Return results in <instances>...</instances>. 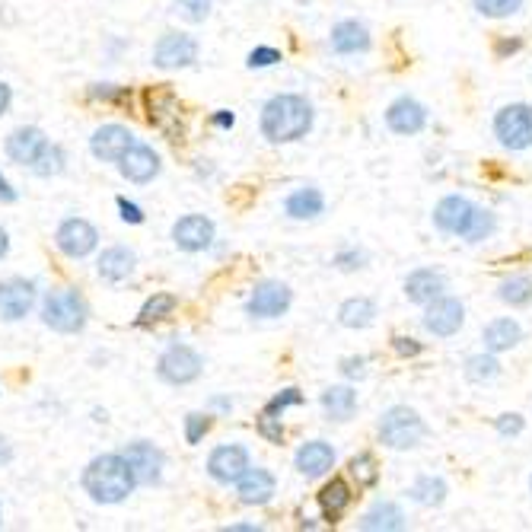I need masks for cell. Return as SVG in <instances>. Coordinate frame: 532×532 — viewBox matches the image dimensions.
<instances>
[{"mask_svg":"<svg viewBox=\"0 0 532 532\" xmlns=\"http://www.w3.org/2000/svg\"><path fill=\"white\" fill-rule=\"evenodd\" d=\"M137 478L122 453L96 456L87 472H83V491H87L96 504H122L134 491Z\"/></svg>","mask_w":532,"mask_h":532,"instance_id":"7a4b0ae2","label":"cell"},{"mask_svg":"<svg viewBox=\"0 0 532 532\" xmlns=\"http://www.w3.org/2000/svg\"><path fill=\"white\" fill-rule=\"evenodd\" d=\"M36 306V284L23 278H10L0 284V319L16 322Z\"/></svg>","mask_w":532,"mask_h":532,"instance_id":"e0dca14e","label":"cell"},{"mask_svg":"<svg viewBox=\"0 0 532 532\" xmlns=\"http://www.w3.org/2000/svg\"><path fill=\"white\" fill-rule=\"evenodd\" d=\"M93 99H102V102H118L128 96V87H112V83H102V87H93L90 90Z\"/></svg>","mask_w":532,"mask_h":532,"instance_id":"c3c4849f","label":"cell"},{"mask_svg":"<svg viewBox=\"0 0 532 532\" xmlns=\"http://www.w3.org/2000/svg\"><path fill=\"white\" fill-rule=\"evenodd\" d=\"M211 415H201V411H195V415H188L185 418V440L188 443H201L204 440V434L211 431Z\"/></svg>","mask_w":532,"mask_h":532,"instance_id":"7bdbcfd3","label":"cell"},{"mask_svg":"<svg viewBox=\"0 0 532 532\" xmlns=\"http://www.w3.org/2000/svg\"><path fill=\"white\" fill-rule=\"evenodd\" d=\"M7 249H10V239H7L4 230H0V259H4V255H7Z\"/></svg>","mask_w":532,"mask_h":532,"instance_id":"6f0895ef","label":"cell"},{"mask_svg":"<svg viewBox=\"0 0 532 532\" xmlns=\"http://www.w3.org/2000/svg\"><path fill=\"white\" fill-rule=\"evenodd\" d=\"M376 434H380V443L389 446V450H415V446H421V440L427 437V424L415 408L392 405L380 415Z\"/></svg>","mask_w":532,"mask_h":532,"instance_id":"3957f363","label":"cell"},{"mask_svg":"<svg viewBox=\"0 0 532 532\" xmlns=\"http://www.w3.org/2000/svg\"><path fill=\"white\" fill-rule=\"evenodd\" d=\"M122 456L128 459V466H131L134 478H137V482H141V485H157L160 478H163L166 456H163L153 443L137 440V443L128 446V450H125Z\"/></svg>","mask_w":532,"mask_h":532,"instance_id":"9a60e30c","label":"cell"},{"mask_svg":"<svg viewBox=\"0 0 532 532\" xmlns=\"http://www.w3.org/2000/svg\"><path fill=\"white\" fill-rule=\"evenodd\" d=\"M300 4H306V0H300Z\"/></svg>","mask_w":532,"mask_h":532,"instance_id":"91938a15","label":"cell"},{"mask_svg":"<svg viewBox=\"0 0 532 532\" xmlns=\"http://www.w3.org/2000/svg\"><path fill=\"white\" fill-rule=\"evenodd\" d=\"M520 341H523V325L517 319H510V316H497L482 329V345L491 354L513 351Z\"/></svg>","mask_w":532,"mask_h":532,"instance_id":"cb8c5ba5","label":"cell"},{"mask_svg":"<svg viewBox=\"0 0 532 532\" xmlns=\"http://www.w3.org/2000/svg\"><path fill=\"white\" fill-rule=\"evenodd\" d=\"M316 501H319V507H322L325 523L335 526V523L348 513V507L354 504V488L345 482V478H332V482L322 485V491L316 494Z\"/></svg>","mask_w":532,"mask_h":532,"instance_id":"d4e9b609","label":"cell"},{"mask_svg":"<svg viewBox=\"0 0 532 532\" xmlns=\"http://www.w3.org/2000/svg\"><path fill=\"white\" fill-rule=\"evenodd\" d=\"M118 211H122L125 223H144V211L137 208L134 201H128V198H118Z\"/></svg>","mask_w":532,"mask_h":532,"instance_id":"f907efd6","label":"cell"},{"mask_svg":"<svg viewBox=\"0 0 532 532\" xmlns=\"http://www.w3.org/2000/svg\"><path fill=\"white\" fill-rule=\"evenodd\" d=\"M497 300L510 310H523L532 303V278L529 274H510L501 284H497Z\"/></svg>","mask_w":532,"mask_h":532,"instance_id":"d6a6232c","label":"cell"},{"mask_svg":"<svg viewBox=\"0 0 532 532\" xmlns=\"http://www.w3.org/2000/svg\"><path fill=\"white\" fill-rule=\"evenodd\" d=\"M176 13H182L188 23H204L211 16L214 0H173Z\"/></svg>","mask_w":532,"mask_h":532,"instance_id":"60d3db41","label":"cell"},{"mask_svg":"<svg viewBox=\"0 0 532 532\" xmlns=\"http://www.w3.org/2000/svg\"><path fill=\"white\" fill-rule=\"evenodd\" d=\"M322 411L332 421H351L357 411V392L354 386H329L322 392Z\"/></svg>","mask_w":532,"mask_h":532,"instance_id":"f546056e","label":"cell"},{"mask_svg":"<svg viewBox=\"0 0 532 532\" xmlns=\"http://www.w3.org/2000/svg\"><path fill=\"white\" fill-rule=\"evenodd\" d=\"M201 367H204L201 357L188 345H169L160 354L157 373H160V380L169 383V386H188L201 376Z\"/></svg>","mask_w":532,"mask_h":532,"instance_id":"ba28073f","label":"cell"},{"mask_svg":"<svg viewBox=\"0 0 532 532\" xmlns=\"http://www.w3.org/2000/svg\"><path fill=\"white\" fill-rule=\"evenodd\" d=\"M0 201H4V204H13V201H16V188L4 179V173H0Z\"/></svg>","mask_w":532,"mask_h":532,"instance_id":"816d5d0a","label":"cell"},{"mask_svg":"<svg viewBox=\"0 0 532 532\" xmlns=\"http://www.w3.org/2000/svg\"><path fill=\"white\" fill-rule=\"evenodd\" d=\"M290 303H294V294H290L287 284H281V281H262V284H255L246 313L252 319H281L290 310Z\"/></svg>","mask_w":532,"mask_h":532,"instance_id":"30bf717a","label":"cell"},{"mask_svg":"<svg viewBox=\"0 0 532 532\" xmlns=\"http://www.w3.org/2000/svg\"><path fill=\"white\" fill-rule=\"evenodd\" d=\"M427 118H431V112H427L424 102H418L415 96H399L386 109V128L399 137H415L427 128Z\"/></svg>","mask_w":532,"mask_h":532,"instance_id":"8fae6325","label":"cell"},{"mask_svg":"<svg viewBox=\"0 0 532 532\" xmlns=\"http://www.w3.org/2000/svg\"><path fill=\"white\" fill-rule=\"evenodd\" d=\"M478 211V204L466 195H443L434 204V227L446 236H466L469 223Z\"/></svg>","mask_w":532,"mask_h":532,"instance_id":"9c48e42d","label":"cell"},{"mask_svg":"<svg viewBox=\"0 0 532 532\" xmlns=\"http://www.w3.org/2000/svg\"><path fill=\"white\" fill-rule=\"evenodd\" d=\"M179 306V300L173 294H153L147 303L141 316H137V325H153V322H163L166 316H173V310Z\"/></svg>","mask_w":532,"mask_h":532,"instance_id":"d590c367","label":"cell"},{"mask_svg":"<svg viewBox=\"0 0 532 532\" xmlns=\"http://www.w3.org/2000/svg\"><path fill=\"white\" fill-rule=\"evenodd\" d=\"M472 4L488 20H507V16H513L523 7V0H472Z\"/></svg>","mask_w":532,"mask_h":532,"instance_id":"ab89813d","label":"cell"},{"mask_svg":"<svg viewBox=\"0 0 532 532\" xmlns=\"http://www.w3.org/2000/svg\"><path fill=\"white\" fill-rule=\"evenodd\" d=\"M392 351H396L399 357H421L424 345L418 338H411V335H396V338H392Z\"/></svg>","mask_w":532,"mask_h":532,"instance_id":"bcb514c9","label":"cell"},{"mask_svg":"<svg viewBox=\"0 0 532 532\" xmlns=\"http://www.w3.org/2000/svg\"><path fill=\"white\" fill-rule=\"evenodd\" d=\"M494 431L497 437H520L526 431V418L520 415V411H504V415L494 418Z\"/></svg>","mask_w":532,"mask_h":532,"instance_id":"b9f144b4","label":"cell"},{"mask_svg":"<svg viewBox=\"0 0 532 532\" xmlns=\"http://www.w3.org/2000/svg\"><path fill=\"white\" fill-rule=\"evenodd\" d=\"M10 99H13V96H10V87H7L4 80H0V115L10 109Z\"/></svg>","mask_w":532,"mask_h":532,"instance_id":"db71d44e","label":"cell"},{"mask_svg":"<svg viewBox=\"0 0 532 532\" xmlns=\"http://www.w3.org/2000/svg\"><path fill=\"white\" fill-rule=\"evenodd\" d=\"M45 134L39 128H20L7 137V157L20 166H32L36 157L45 150Z\"/></svg>","mask_w":532,"mask_h":532,"instance_id":"484cf974","label":"cell"},{"mask_svg":"<svg viewBox=\"0 0 532 532\" xmlns=\"http://www.w3.org/2000/svg\"><path fill=\"white\" fill-rule=\"evenodd\" d=\"M313 128V102L300 93H278L262 109V134L271 144H294Z\"/></svg>","mask_w":532,"mask_h":532,"instance_id":"6da1fadb","label":"cell"},{"mask_svg":"<svg viewBox=\"0 0 532 532\" xmlns=\"http://www.w3.org/2000/svg\"><path fill=\"white\" fill-rule=\"evenodd\" d=\"M281 61V51L278 48H271V45H259V48H252L249 51V67H274Z\"/></svg>","mask_w":532,"mask_h":532,"instance_id":"f6af8a7d","label":"cell"},{"mask_svg":"<svg viewBox=\"0 0 532 532\" xmlns=\"http://www.w3.org/2000/svg\"><path fill=\"white\" fill-rule=\"evenodd\" d=\"M173 243L182 252H204L214 243V220H208L204 214H188V217L176 220Z\"/></svg>","mask_w":532,"mask_h":532,"instance_id":"2e32d148","label":"cell"},{"mask_svg":"<svg viewBox=\"0 0 532 532\" xmlns=\"http://www.w3.org/2000/svg\"><path fill=\"white\" fill-rule=\"evenodd\" d=\"M134 144V134L125 125H102L93 131L90 137V150L93 157L102 163H118L122 160V153Z\"/></svg>","mask_w":532,"mask_h":532,"instance_id":"ffe728a7","label":"cell"},{"mask_svg":"<svg viewBox=\"0 0 532 532\" xmlns=\"http://www.w3.org/2000/svg\"><path fill=\"white\" fill-rule=\"evenodd\" d=\"M332 265L338 271H360L367 265V252L364 249H341V252H335Z\"/></svg>","mask_w":532,"mask_h":532,"instance_id":"ee69618b","label":"cell"},{"mask_svg":"<svg viewBox=\"0 0 532 532\" xmlns=\"http://www.w3.org/2000/svg\"><path fill=\"white\" fill-rule=\"evenodd\" d=\"M338 322L351 332L370 329V325L376 322V303L370 297H351L338 306Z\"/></svg>","mask_w":532,"mask_h":532,"instance_id":"4dcf8cb0","label":"cell"},{"mask_svg":"<svg viewBox=\"0 0 532 532\" xmlns=\"http://www.w3.org/2000/svg\"><path fill=\"white\" fill-rule=\"evenodd\" d=\"M294 466L300 475L306 478H322V475H329L335 469V446L332 443H325V440H310V443H303L297 456H294Z\"/></svg>","mask_w":532,"mask_h":532,"instance_id":"44dd1931","label":"cell"},{"mask_svg":"<svg viewBox=\"0 0 532 532\" xmlns=\"http://www.w3.org/2000/svg\"><path fill=\"white\" fill-rule=\"evenodd\" d=\"M42 322L61 335H74L87 325V303H83L77 290L58 287V290H51L42 303Z\"/></svg>","mask_w":532,"mask_h":532,"instance_id":"277c9868","label":"cell"},{"mask_svg":"<svg viewBox=\"0 0 532 532\" xmlns=\"http://www.w3.org/2000/svg\"><path fill=\"white\" fill-rule=\"evenodd\" d=\"M341 376H345V380H360V376H367V357H345L341 360Z\"/></svg>","mask_w":532,"mask_h":532,"instance_id":"7dc6e473","label":"cell"},{"mask_svg":"<svg viewBox=\"0 0 532 532\" xmlns=\"http://www.w3.org/2000/svg\"><path fill=\"white\" fill-rule=\"evenodd\" d=\"M494 137L510 153H523L532 147V106L529 102H510L494 115Z\"/></svg>","mask_w":532,"mask_h":532,"instance_id":"5b68a950","label":"cell"},{"mask_svg":"<svg viewBox=\"0 0 532 532\" xmlns=\"http://www.w3.org/2000/svg\"><path fill=\"white\" fill-rule=\"evenodd\" d=\"M262 526H252V523H236V526H230V532H259Z\"/></svg>","mask_w":532,"mask_h":532,"instance_id":"9f6ffc18","label":"cell"},{"mask_svg":"<svg viewBox=\"0 0 532 532\" xmlns=\"http://www.w3.org/2000/svg\"><path fill=\"white\" fill-rule=\"evenodd\" d=\"M294 405H303V396H300V389H281L278 396H274L265 408H262V415L259 418H265V421H281L284 418V411L287 408H294Z\"/></svg>","mask_w":532,"mask_h":532,"instance_id":"f35d334b","label":"cell"},{"mask_svg":"<svg viewBox=\"0 0 532 532\" xmlns=\"http://www.w3.org/2000/svg\"><path fill=\"white\" fill-rule=\"evenodd\" d=\"M274 491H278V482H274V475L268 469H259V466H249L243 475H239V482H236V494H239V501H243L246 507H262L268 504Z\"/></svg>","mask_w":532,"mask_h":532,"instance_id":"7402d4cb","label":"cell"},{"mask_svg":"<svg viewBox=\"0 0 532 532\" xmlns=\"http://www.w3.org/2000/svg\"><path fill=\"white\" fill-rule=\"evenodd\" d=\"M211 122H214L217 128H233V122H236V118H233V112L220 109V112H214V118H211Z\"/></svg>","mask_w":532,"mask_h":532,"instance_id":"f5cc1de1","label":"cell"},{"mask_svg":"<svg viewBox=\"0 0 532 532\" xmlns=\"http://www.w3.org/2000/svg\"><path fill=\"white\" fill-rule=\"evenodd\" d=\"M13 459V450H10V443L7 440H0V466H7V462Z\"/></svg>","mask_w":532,"mask_h":532,"instance_id":"11a10c76","label":"cell"},{"mask_svg":"<svg viewBox=\"0 0 532 532\" xmlns=\"http://www.w3.org/2000/svg\"><path fill=\"white\" fill-rule=\"evenodd\" d=\"M246 469H249V453L239 443H223L208 456V472L220 485H236Z\"/></svg>","mask_w":532,"mask_h":532,"instance_id":"5bb4252c","label":"cell"},{"mask_svg":"<svg viewBox=\"0 0 532 532\" xmlns=\"http://www.w3.org/2000/svg\"><path fill=\"white\" fill-rule=\"evenodd\" d=\"M405 494H408V501H415L421 507H440L446 501V494H450V485H446V478L440 475H418Z\"/></svg>","mask_w":532,"mask_h":532,"instance_id":"f1b7e54d","label":"cell"},{"mask_svg":"<svg viewBox=\"0 0 532 532\" xmlns=\"http://www.w3.org/2000/svg\"><path fill=\"white\" fill-rule=\"evenodd\" d=\"M198 61V42L185 32H166V36L153 48V64L163 71H179V67H192Z\"/></svg>","mask_w":532,"mask_h":532,"instance_id":"7c38bea8","label":"cell"},{"mask_svg":"<svg viewBox=\"0 0 532 532\" xmlns=\"http://www.w3.org/2000/svg\"><path fill=\"white\" fill-rule=\"evenodd\" d=\"M523 48V39H517V36H504V39H497L494 42V55L497 58H510V55H517V51Z\"/></svg>","mask_w":532,"mask_h":532,"instance_id":"681fc988","label":"cell"},{"mask_svg":"<svg viewBox=\"0 0 532 532\" xmlns=\"http://www.w3.org/2000/svg\"><path fill=\"white\" fill-rule=\"evenodd\" d=\"M131 271H134V252L122 249V246H112L99 255V278L102 281L118 284V281H125Z\"/></svg>","mask_w":532,"mask_h":532,"instance_id":"1f68e13d","label":"cell"},{"mask_svg":"<svg viewBox=\"0 0 532 532\" xmlns=\"http://www.w3.org/2000/svg\"><path fill=\"white\" fill-rule=\"evenodd\" d=\"M118 169H122V176H125L128 182L144 185V182H150L153 176L160 173V157H157V150H153V147L134 141V144L122 153V160H118Z\"/></svg>","mask_w":532,"mask_h":532,"instance_id":"d6986e66","label":"cell"},{"mask_svg":"<svg viewBox=\"0 0 532 532\" xmlns=\"http://www.w3.org/2000/svg\"><path fill=\"white\" fill-rule=\"evenodd\" d=\"M348 475L354 478L357 488H376L380 485V466H376V456L373 453H357L348 462Z\"/></svg>","mask_w":532,"mask_h":532,"instance_id":"e575fe53","label":"cell"},{"mask_svg":"<svg viewBox=\"0 0 532 532\" xmlns=\"http://www.w3.org/2000/svg\"><path fill=\"white\" fill-rule=\"evenodd\" d=\"M529 491H532V475H529Z\"/></svg>","mask_w":532,"mask_h":532,"instance_id":"680465c9","label":"cell"},{"mask_svg":"<svg viewBox=\"0 0 532 532\" xmlns=\"http://www.w3.org/2000/svg\"><path fill=\"white\" fill-rule=\"evenodd\" d=\"M144 102H147L150 125H157L169 141H182L185 125H182V102L176 99V93L153 87V90L144 93Z\"/></svg>","mask_w":532,"mask_h":532,"instance_id":"52a82bcc","label":"cell"},{"mask_svg":"<svg viewBox=\"0 0 532 532\" xmlns=\"http://www.w3.org/2000/svg\"><path fill=\"white\" fill-rule=\"evenodd\" d=\"M360 529H367V532H402V529H408V517H405V510L399 504L380 501V504H373L364 513Z\"/></svg>","mask_w":532,"mask_h":532,"instance_id":"4316f807","label":"cell"},{"mask_svg":"<svg viewBox=\"0 0 532 532\" xmlns=\"http://www.w3.org/2000/svg\"><path fill=\"white\" fill-rule=\"evenodd\" d=\"M402 294L408 303H431L440 294H446V274L440 268H415L402 284Z\"/></svg>","mask_w":532,"mask_h":532,"instance_id":"ac0fdd59","label":"cell"},{"mask_svg":"<svg viewBox=\"0 0 532 532\" xmlns=\"http://www.w3.org/2000/svg\"><path fill=\"white\" fill-rule=\"evenodd\" d=\"M462 373H466L469 383L482 386V383H491V380H497V376H501V360H497V354H491V351L472 354L466 360V367H462Z\"/></svg>","mask_w":532,"mask_h":532,"instance_id":"836d02e7","label":"cell"},{"mask_svg":"<svg viewBox=\"0 0 532 532\" xmlns=\"http://www.w3.org/2000/svg\"><path fill=\"white\" fill-rule=\"evenodd\" d=\"M325 211V195L319 188H297V192H290L284 201V214L290 220H316Z\"/></svg>","mask_w":532,"mask_h":532,"instance_id":"83f0119b","label":"cell"},{"mask_svg":"<svg viewBox=\"0 0 532 532\" xmlns=\"http://www.w3.org/2000/svg\"><path fill=\"white\" fill-rule=\"evenodd\" d=\"M64 163H67V157H64V150L58 147V144H45V150L36 157V163H32L29 169L36 176H42V179H48V176H58V173H64Z\"/></svg>","mask_w":532,"mask_h":532,"instance_id":"8d00e7d4","label":"cell"},{"mask_svg":"<svg viewBox=\"0 0 532 532\" xmlns=\"http://www.w3.org/2000/svg\"><path fill=\"white\" fill-rule=\"evenodd\" d=\"M497 230V217L488 211V208H482V204H478V211H475V217H472V223H469V230H466V243H485V239L491 236Z\"/></svg>","mask_w":532,"mask_h":532,"instance_id":"74e56055","label":"cell"},{"mask_svg":"<svg viewBox=\"0 0 532 532\" xmlns=\"http://www.w3.org/2000/svg\"><path fill=\"white\" fill-rule=\"evenodd\" d=\"M55 243H58V249L67 255V259H87V255L99 243V233H96V227H93L90 220L71 217V220H64L61 227H58Z\"/></svg>","mask_w":532,"mask_h":532,"instance_id":"4fadbf2b","label":"cell"},{"mask_svg":"<svg viewBox=\"0 0 532 532\" xmlns=\"http://www.w3.org/2000/svg\"><path fill=\"white\" fill-rule=\"evenodd\" d=\"M421 325H424V332L434 338H453L462 325H466V306L450 294H440L437 300L424 303Z\"/></svg>","mask_w":532,"mask_h":532,"instance_id":"8992f818","label":"cell"},{"mask_svg":"<svg viewBox=\"0 0 532 532\" xmlns=\"http://www.w3.org/2000/svg\"><path fill=\"white\" fill-rule=\"evenodd\" d=\"M329 45L335 55H364L370 48V29L360 20H341L329 32Z\"/></svg>","mask_w":532,"mask_h":532,"instance_id":"603a6c76","label":"cell"}]
</instances>
